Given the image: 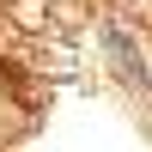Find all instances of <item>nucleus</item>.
Here are the masks:
<instances>
[]
</instances>
